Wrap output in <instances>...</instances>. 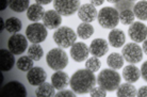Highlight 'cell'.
<instances>
[{"mask_svg": "<svg viewBox=\"0 0 147 97\" xmlns=\"http://www.w3.org/2000/svg\"><path fill=\"white\" fill-rule=\"evenodd\" d=\"M70 88L75 93L86 94L96 86V77L88 69H79L71 76L69 80Z\"/></svg>", "mask_w": 147, "mask_h": 97, "instance_id": "cell-1", "label": "cell"}, {"mask_svg": "<svg viewBox=\"0 0 147 97\" xmlns=\"http://www.w3.org/2000/svg\"><path fill=\"white\" fill-rule=\"evenodd\" d=\"M97 84L108 92H113L121 84V75L116 69H103L97 77Z\"/></svg>", "mask_w": 147, "mask_h": 97, "instance_id": "cell-2", "label": "cell"}, {"mask_svg": "<svg viewBox=\"0 0 147 97\" xmlns=\"http://www.w3.org/2000/svg\"><path fill=\"white\" fill-rule=\"evenodd\" d=\"M77 33L69 27H59L53 32L52 38L61 48H70L77 41Z\"/></svg>", "mask_w": 147, "mask_h": 97, "instance_id": "cell-3", "label": "cell"}, {"mask_svg": "<svg viewBox=\"0 0 147 97\" xmlns=\"http://www.w3.org/2000/svg\"><path fill=\"white\" fill-rule=\"evenodd\" d=\"M46 62L53 71H63L68 64V56L61 47L52 48L46 56Z\"/></svg>", "mask_w": 147, "mask_h": 97, "instance_id": "cell-4", "label": "cell"}, {"mask_svg": "<svg viewBox=\"0 0 147 97\" xmlns=\"http://www.w3.org/2000/svg\"><path fill=\"white\" fill-rule=\"evenodd\" d=\"M99 25L105 29H114L119 22V12L116 7H105L98 12Z\"/></svg>", "mask_w": 147, "mask_h": 97, "instance_id": "cell-5", "label": "cell"}, {"mask_svg": "<svg viewBox=\"0 0 147 97\" xmlns=\"http://www.w3.org/2000/svg\"><path fill=\"white\" fill-rule=\"evenodd\" d=\"M47 34L48 32L46 26L38 22L29 25L26 29V36L28 41L35 44H40L42 42H44L47 37Z\"/></svg>", "mask_w": 147, "mask_h": 97, "instance_id": "cell-6", "label": "cell"}, {"mask_svg": "<svg viewBox=\"0 0 147 97\" xmlns=\"http://www.w3.org/2000/svg\"><path fill=\"white\" fill-rule=\"evenodd\" d=\"M121 55L128 63L136 64L143 59V49L136 43H128L123 47Z\"/></svg>", "mask_w": 147, "mask_h": 97, "instance_id": "cell-7", "label": "cell"}, {"mask_svg": "<svg viewBox=\"0 0 147 97\" xmlns=\"http://www.w3.org/2000/svg\"><path fill=\"white\" fill-rule=\"evenodd\" d=\"M53 7L62 16H70L78 12L80 0H53Z\"/></svg>", "mask_w": 147, "mask_h": 97, "instance_id": "cell-8", "label": "cell"}, {"mask_svg": "<svg viewBox=\"0 0 147 97\" xmlns=\"http://www.w3.org/2000/svg\"><path fill=\"white\" fill-rule=\"evenodd\" d=\"M7 47H9V50L12 53L22 55V53L26 51L27 47H28L27 36H25V35H22L20 33L13 34L7 41Z\"/></svg>", "mask_w": 147, "mask_h": 97, "instance_id": "cell-9", "label": "cell"}, {"mask_svg": "<svg viewBox=\"0 0 147 97\" xmlns=\"http://www.w3.org/2000/svg\"><path fill=\"white\" fill-rule=\"evenodd\" d=\"M26 95V88L18 81L9 82L1 90V96L3 97H25Z\"/></svg>", "mask_w": 147, "mask_h": 97, "instance_id": "cell-10", "label": "cell"}, {"mask_svg": "<svg viewBox=\"0 0 147 97\" xmlns=\"http://www.w3.org/2000/svg\"><path fill=\"white\" fill-rule=\"evenodd\" d=\"M129 37L134 43H143L147 38V27L141 22H134L128 29Z\"/></svg>", "mask_w": 147, "mask_h": 97, "instance_id": "cell-11", "label": "cell"}, {"mask_svg": "<svg viewBox=\"0 0 147 97\" xmlns=\"http://www.w3.org/2000/svg\"><path fill=\"white\" fill-rule=\"evenodd\" d=\"M42 20L47 29H58L62 25V15L55 10H49L44 13Z\"/></svg>", "mask_w": 147, "mask_h": 97, "instance_id": "cell-12", "label": "cell"}, {"mask_svg": "<svg viewBox=\"0 0 147 97\" xmlns=\"http://www.w3.org/2000/svg\"><path fill=\"white\" fill-rule=\"evenodd\" d=\"M88 55H90V48L82 42H79V43L76 42L70 47V57L76 62H79V63L83 62L88 58Z\"/></svg>", "mask_w": 147, "mask_h": 97, "instance_id": "cell-13", "label": "cell"}, {"mask_svg": "<svg viewBox=\"0 0 147 97\" xmlns=\"http://www.w3.org/2000/svg\"><path fill=\"white\" fill-rule=\"evenodd\" d=\"M77 13L78 17L83 22H92L98 16V12L96 10V7L93 5L92 3H84L80 5Z\"/></svg>", "mask_w": 147, "mask_h": 97, "instance_id": "cell-14", "label": "cell"}, {"mask_svg": "<svg viewBox=\"0 0 147 97\" xmlns=\"http://www.w3.org/2000/svg\"><path fill=\"white\" fill-rule=\"evenodd\" d=\"M47 79V73L42 67H32L28 74H27V80L31 86H40L42 83L46 82Z\"/></svg>", "mask_w": 147, "mask_h": 97, "instance_id": "cell-15", "label": "cell"}, {"mask_svg": "<svg viewBox=\"0 0 147 97\" xmlns=\"http://www.w3.org/2000/svg\"><path fill=\"white\" fill-rule=\"evenodd\" d=\"M88 48H90V52L93 56L101 58L109 51V45H108L107 41L103 38H95L90 44Z\"/></svg>", "mask_w": 147, "mask_h": 97, "instance_id": "cell-16", "label": "cell"}, {"mask_svg": "<svg viewBox=\"0 0 147 97\" xmlns=\"http://www.w3.org/2000/svg\"><path fill=\"white\" fill-rule=\"evenodd\" d=\"M51 83L55 90H63L69 84V77L63 71H55L51 76Z\"/></svg>", "mask_w": 147, "mask_h": 97, "instance_id": "cell-17", "label": "cell"}, {"mask_svg": "<svg viewBox=\"0 0 147 97\" xmlns=\"http://www.w3.org/2000/svg\"><path fill=\"white\" fill-rule=\"evenodd\" d=\"M15 64L14 53L10 50L1 49L0 50V69L3 71H9L13 68Z\"/></svg>", "mask_w": 147, "mask_h": 97, "instance_id": "cell-18", "label": "cell"}, {"mask_svg": "<svg viewBox=\"0 0 147 97\" xmlns=\"http://www.w3.org/2000/svg\"><path fill=\"white\" fill-rule=\"evenodd\" d=\"M108 38H109V43L111 44V46L114 48H121V46L125 45L126 42L125 33H124V31H121L119 29L111 30Z\"/></svg>", "mask_w": 147, "mask_h": 97, "instance_id": "cell-19", "label": "cell"}, {"mask_svg": "<svg viewBox=\"0 0 147 97\" xmlns=\"http://www.w3.org/2000/svg\"><path fill=\"white\" fill-rule=\"evenodd\" d=\"M141 77V69H139L136 65L130 64L124 67L123 69V78L125 79L127 82L130 83H134L136 82Z\"/></svg>", "mask_w": 147, "mask_h": 97, "instance_id": "cell-20", "label": "cell"}, {"mask_svg": "<svg viewBox=\"0 0 147 97\" xmlns=\"http://www.w3.org/2000/svg\"><path fill=\"white\" fill-rule=\"evenodd\" d=\"M44 10H43V5H40L38 3H33L31 4L28 10H27V17L29 20L33 22H37L38 20L43 19L44 16Z\"/></svg>", "mask_w": 147, "mask_h": 97, "instance_id": "cell-21", "label": "cell"}, {"mask_svg": "<svg viewBox=\"0 0 147 97\" xmlns=\"http://www.w3.org/2000/svg\"><path fill=\"white\" fill-rule=\"evenodd\" d=\"M136 89L130 82L121 83L116 90V95L118 97H133L136 96Z\"/></svg>", "mask_w": 147, "mask_h": 97, "instance_id": "cell-22", "label": "cell"}, {"mask_svg": "<svg viewBox=\"0 0 147 97\" xmlns=\"http://www.w3.org/2000/svg\"><path fill=\"white\" fill-rule=\"evenodd\" d=\"M35 94L38 97H51L55 95V89L52 86V83L44 82L40 86H37L35 90Z\"/></svg>", "mask_w": 147, "mask_h": 97, "instance_id": "cell-23", "label": "cell"}, {"mask_svg": "<svg viewBox=\"0 0 147 97\" xmlns=\"http://www.w3.org/2000/svg\"><path fill=\"white\" fill-rule=\"evenodd\" d=\"M124 57L123 55H119L117 52H112L111 55H109L107 59V63L110 68L112 69H119L124 66Z\"/></svg>", "mask_w": 147, "mask_h": 97, "instance_id": "cell-24", "label": "cell"}, {"mask_svg": "<svg viewBox=\"0 0 147 97\" xmlns=\"http://www.w3.org/2000/svg\"><path fill=\"white\" fill-rule=\"evenodd\" d=\"M94 34V28L91 22H81L77 28V35L82 40H88Z\"/></svg>", "mask_w": 147, "mask_h": 97, "instance_id": "cell-25", "label": "cell"}, {"mask_svg": "<svg viewBox=\"0 0 147 97\" xmlns=\"http://www.w3.org/2000/svg\"><path fill=\"white\" fill-rule=\"evenodd\" d=\"M133 13L140 20H147V1L141 0L133 5Z\"/></svg>", "mask_w": 147, "mask_h": 97, "instance_id": "cell-26", "label": "cell"}, {"mask_svg": "<svg viewBox=\"0 0 147 97\" xmlns=\"http://www.w3.org/2000/svg\"><path fill=\"white\" fill-rule=\"evenodd\" d=\"M22 24L20 22V19H18L17 17H10L5 20V29L10 33H18L22 30Z\"/></svg>", "mask_w": 147, "mask_h": 97, "instance_id": "cell-27", "label": "cell"}, {"mask_svg": "<svg viewBox=\"0 0 147 97\" xmlns=\"http://www.w3.org/2000/svg\"><path fill=\"white\" fill-rule=\"evenodd\" d=\"M30 0H9V5L14 12L22 13L30 7Z\"/></svg>", "mask_w": 147, "mask_h": 97, "instance_id": "cell-28", "label": "cell"}, {"mask_svg": "<svg viewBox=\"0 0 147 97\" xmlns=\"http://www.w3.org/2000/svg\"><path fill=\"white\" fill-rule=\"evenodd\" d=\"M28 56L34 61H40L44 56L43 47L40 44L32 43V45H30L29 48H28Z\"/></svg>", "mask_w": 147, "mask_h": 97, "instance_id": "cell-29", "label": "cell"}, {"mask_svg": "<svg viewBox=\"0 0 147 97\" xmlns=\"http://www.w3.org/2000/svg\"><path fill=\"white\" fill-rule=\"evenodd\" d=\"M34 60H32L29 56H22L17 60V68L22 71H29L33 67Z\"/></svg>", "mask_w": 147, "mask_h": 97, "instance_id": "cell-30", "label": "cell"}, {"mask_svg": "<svg viewBox=\"0 0 147 97\" xmlns=\"http://www.w3.org/2000/svg\"><path fill=\"white\" fill-rule=\"evenodd\" d=\"M134 18H136V15L131 9H125L119 12V20L123 25H126V26L131 25L134 22Z\"/></svg>", "mask_w": 147, "mask_h": 97, "instance_id": "cell-31", "label": "cell"}, {"mask_svg": "<svg viewBox=\"0 0 147 97\" xmlns=\"http://www.w3.org/2000/svg\"><path fill=\"white\" fill-rule=\"evenodd\" d=\"M100 67H101V62H100L98 57L93 56L86 59V62H85V68L86 69L93 71V73H96V71H99Z\"/></svg>", "mask_w": 147, "mask_h": 97, "instance_id": "cell-32", "label": "cell"}, {"mask_svg": "<svg viewBox=\"0 0 147 97\" xmlns=\"http://www.w3.org/2000/svg\"><path fill=\"white\" fill-rule=\"evenodd\" d=\"M107 91L103 90L102 88H100L99 86H94L91 92H90V96L91 97H106L107 96Z\"/></svg>", "mask_w": 147, "mask_h": 97, "instance_id": "cell-33", "label": "cell"}, {"mask_svg": "<svg viewBox=\"0 0 147 97\" xmlns=\"http://www.w3.org/2000/svg\"><path fill=\"white\" fill-rule=\"evenodd\" d=\"M133 5L134 3L129 1V0H121L118 3H116V9H119V10H125V9H133Z\"/></svg>", "mask_w": 147, "mask_h": 97, "instance_id": "cell-34", "label": "cell"}, {"mask_svg": "<svg viewBox=\"0 0 147 97\" xmlns=\"http://www.w3.org/2000/svg\"><path fill=\"white\" fill-rule=\"evenodd\" d=\"M55 96L57 97H75L76 96V94L74 92L73 90L69 91V90H60L58 93H55Z\"/></svg>", "mask_w": 147, "mask_h": 97, "instance_id": "cell-35", "label": "cell"}, {"mask_svg": "<svg viewBox=\"0 0 147 97\" xmlns=\"http://www.w3.org/2000/svg\"><path fill=\"white\" fill-rule=\"evenodd\" d=\"M141 77L147 82V61L144 62L141 66Z\"/></svg>", "mask_w": 147, "mask_h": 97, "instance_id": "cell-36", "label": "cell"}, {"mask_svg": "<svg viewBox=\"0 0 147 97\" xmlns=\"http://www.w3.org/2000/svg\"><path fill=\"white\" fill-rule=\"evenodd\" d=\"M136 96L139 97H147V86H144L139 89L136 92Z\"/></svg>", "mask_w": 147, "mask_h": 97, "instance_id": "cell-37", "label": "cell"}, {"mask_svg": "<svg viewBox=\"0 0 147 97\" xmlns=\"http://www.w3.org/2000/svg\"><path fill=\"white\" fill-rule=\"evenodd\" d=\"M9 4V0H0V10L4 11Z\"/></svg>", "mask_w": 147, "mask_h": 97, "instance_id": "cell-38", "label": "cell"}, {"mask_svg": "<svg viewBox=\"0 0 147 97\" xmlns=\"http://www.w3.org/2000/svg\"><path fill=\"white\" fill-rule=\"evenodd\" d=\"M53 0H35V2L40 5H47V4L51 3Z\"/></svg>", "mask_w": 147, "mask_h": 97, "instance_id": "cell-39", "label": "cell"}, {"mask_svg": "<svg viewBox=\"0 0 147 97\" xmlns=\"http://www.w3.org/2000/svg\"><path fill=\"white\" fill-rule=\"evenodd\" d=\"M91 1V3L93 5H95V7H99V5H102L103 2H105V0H90Z\"/></svg>", "mask_w": 147, "mask_h": 97, "instance_id": "cell-40", "label": "cell"}, {"mask_svg": "<svg viewBox=\"0 0 147 97\" xmlns=\"http://www.w3.org/2000/svg\"><path fill=\"white\" fill-rule=\"evenodd\" d=\"M142 49H143V51L147 55V38L143 42V45H142Z\"/></svg>", "mask_w": 147, "mask_h": 97, "instance_id": "cell-41", "label": "cell"}, {"mask_svg": "<svg viewBox=\"0 0 147 97\" xmlns=\"http://www.w3.org/2000/svg\"><path fill=\"white\" fill-rule=\"evenodd\" d=\"M4 28H5V22L2 20V18H0V31H2Z\"/></svg>", "mask_w": 147, "mask_h": 97, "instance_id": "cell-42", "label": "cell"}, {"mask_svg": "<svg viewBox=\"0 0 147 97\" xmlns=\"http://www.w3.org/2000/svg\"><path fill=\"white\" fill-rule=\"evenodd\" d=\"M107 1H109L110 3H115V4H116V3H118L121 0H107Z\"/></svg>", "mask_w": 147, "mask_h": 97, "instance_id": "cell-43", "label": "cell"}, {"mask_svg": "<svg viewBox=\"0 0 147 97\" xmlns=\"http://www.w3.org/2000/svg\"><path fill=\"white\" fill-rule=\"evenodd\" d=\"M2 81H3V76L2 74H0V83H2Z\"/></svg>", "mask_w": 147, "mask_h": 97, "instance_id": "cell-44", "label": "cell"}, {"mask_svg": "<svg viewBox=\"0 0 147 97\" xmlns=\"http://www.w3.org/2000/svg\"><path fill=\"white\" fill-rule=\"evenodd\" d=\"M129 1H131V2H134V1H139V0H129Z\"/></svg>", "mask_w": 147, "mask_h": 97, "instance_id": "cell-45", "label": "cell"}]
</instances>
